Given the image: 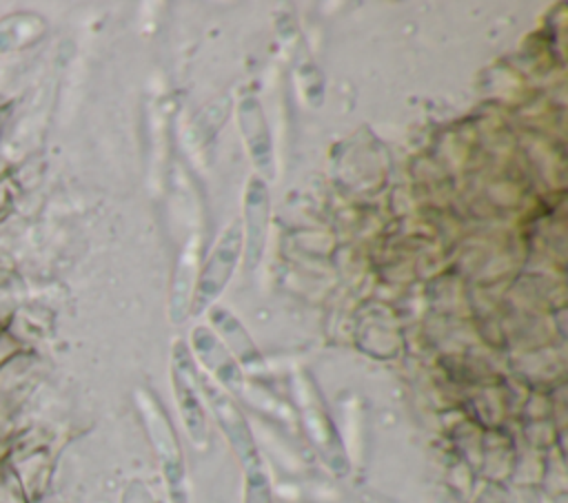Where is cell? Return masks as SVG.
Masks as SVG:
<instances>
[{"label": "cell", "mask_w": 568, "mask_h": 503, "mask_svg": "<svg viewBox=\"0 0 568 503\" xmlns=\"http://www.w3.org/2000/svg\"><path fill=\"white\" fill-rule=\"evenodd\" d=\"M149 428H151V441H153L158 456L162 461V468H164V479L169 483L171 503H189L180 445L173 437V430H171V423H169L164 410L158 408L153 401L149 408Z\"/></svg>", "instance_id": "obj_1"}, {"label": "cell", "mask_w": 568, "mask_h": 503, "mask_svg": "<svg viewBox=\"0 0 568 503\" xmlns=\"http://www.w3.org/2000/svg\"><path fill=\"white\" fill-rule=\"evenodd\" d=\"M173 388H175V399L182 410L184 425H186L193 443L204 445L206 443V419H204V410H202V403L197 397L195 368L182 348L175 350V357H173Z\"/></svg>", "instance_id": "obj_2"}, {"label": "cell", "mask_w": 568, "mask_h": 503, "mask_svg": "<svg viewBox=\"0 0 568 503\" xmlns=\"http://www.w3.org/2000/svg\"><path fill=\"white\" fill-rule=\"evenodd\" d=\"M206 399H209L224 434L229 437L231 445L235 448L237 456L242 459L244 468L253 465V463H260V454H257L255 443L251 439L248 425H246L242 412L235 408V403L224 392H220L215 386H209V383H206Z\"/></svg>", "instance_id": "obj_3"}, {"label": "cell", "mask_w": 568, "mask_h": 503, "mask_svg": "<svg viewBox=\"0 0 568 503\" xmlns=\"http://www.w3.org/2000/svg\"><path fill=\"white\" fill-rule=\"evenodd\" d=\"M202 341H204V343H197V352H200L202 361L217 374V379H220L222 383H226V386L233 388V390H240V386H242V374H240L237 366L231 361V357L224 352V348H220V346L215 343V339H211V337H206V339H202Z\"/></svg>", "instance_id": "obj_4"}, {"label": "cell", "mask_w": 568, "mask_h": 503, "mask_svg": "<svg viewBox=\"0 0 568 503\" xmlns=\"http://www.w3.org/2000/svg\"><path fill=\"white\" fill-rule=\"evenodd\" d=\"M244 503H271V485L266 472L262 470V463L246 465Z\"/></svg>", "instance_id": "obj_5"}]
</instances>
